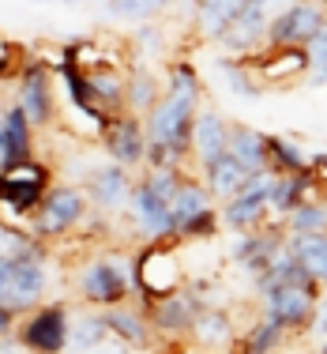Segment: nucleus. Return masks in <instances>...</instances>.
<instances>
[{"label":"nucleus","mask_w":327,"mask_h":354,"mask_svg":"<svg viewBox=\"0 0 327 354\" xmlns=\"http://www.w3.org/2000/svg\"><path fill=\"white\" fill-rule=\"evenodd\" d=\"M204 106V95H184V91H166L155 102V109L143 117L147 140L170 143L173 151L188 162L192 158V129H196V113Z\"/></svg>","instance_id":"1"},{"label":"nucleus","mask_w":327,"mask_h":354,"mask_svg":"<svg viewBox=\"0 0 327 354\" xmlns=\"http://www.w3.org/2000/svg\"><path fill=\"white\" fill-rule=\"evenodd\" d=\"M46 294V249L34 245L19 257H0V306L27 313Z\"/></svg>","instance_id":"2"},{"label":"nucleus","mask_w":327,"mask_h":354,"mask_svg":"<svg viewBox=\"0 0 327 354\" xmlns=\"http://www.w3.org/2000/svg\"><path fill=\"white\" fill-rule=\"evenodd\" d=\"M128 294H136V264L121 252H109V257L90 260L79 272V298L90 306H121Z\"/></svg>","instance_id":"3"},{"label":"nucleus","mask_w":327,"mask_h":354,"mask_svg":"<svg viewBox=\"0 0 327 354\" xmlns=\"http://www.w3.org/2000/svg\"><path fill=\"white\" fill-rule=\"evenodd\" d=\"M49 185H53V174L38 158L8 166L0 170V207H8L12 215H34Z\"/></svg>","instance_id":"4"},{"label":"nucleus","mask_w":327,"mask_h":354,"mask_svg":"<svg viewBox=\"0 0 327 354\" xmlns=\"http://www.w3.org/2000/svg\"><path fill=\"white\" fill-rule=\"evenodd\" d=\"M271 185H275V174L271 170H259V174L248 177V185L237 192V196L222 200L218 218H222L226 230H233V234L259 230V226L271 218Z\"/></svg>","instance_id":"5"},{"label":"nucleus","mask_w":327,"mask_h":354,"mask_svg":"<svg viewBox=\"0 0 327 354\" xmlns=\"http://www.w3.org/2000/svg\"><path fill=\"white\" fill-rule=\"evenodd\" d=\"M90 200L83 192V185H49V192L41 196L34 212V234L38 238H61L72 226L83 223Z\"/></svg>","instance_id":"6"},{"label":"nucleus","mask_w":327,"mask_h":354,"mask_svg":"<svg viewBox=\"0 0 327 354\" xmlns=\"http://www.w3.org/2000/svg\"><path fill=\"white\" fill-rule=\"evenodd\" d=\"M15 102L30 117L34 129H53L57 124V91H53V68L46 61H27L15 80Z\"/></svg>","instance_id":"7"},{"label":"nucleus","mask_w":327,"mask_h":354,"mask_svg":"<svg viewBox=\"0 0 327 354\" xmlns=\"http://www.w3.org/2000/svg\"><path fill=\"white\" fill-rule=\"evenodd\" d=\"M320 283L305 279V283H286V286H275L267 290L264 298V313L275 317L279 324H286V332H305L313 324V313L320 306Z\"/></svg>","instance_id":"8"},{"label":"nucleus","mask_w":327,"mask_h":354,"mask_svg":"<svg viewBox=\"0 0 327 354\" xmlns=\"http://www.w3.org/2000/svg\"><path fill=\"white\" fill-rule=\"evenodd\" d=\"M324 27H327V4H320V0H293V4L271 12L267 46H305Z\"/></svg>","instance_id":"9"},{"label":"nucleus","mask_w":327,"mask_h":354,"mask_svg":"<svg viewBox=\"0 0 327 354\" xmlns=\"http://www.w3.org/2000/svg\"><path fill=\"white\" fill-rule=\"evenodd\" d=\"M173 290H181L177 252L166 245V241H150L136 257V294H143V301H155V298H166Z\"/></svg>","instance_id":"10"},{"label":"nucleus","mask_w":327,"mask_h":354,"mask_svg":"<svg viewBox=\"0 0 327 354\" xmlns=\"http://www.w3.org/2000/svg\"><path fill=\"white\" fill-rule=\"evenodd\" d=\"M102 147H106V158H113V162L128 166V170H139L143 166V155H147V124L139 113H132V109H121V113H113L106 121L102 129Z\"/></svg>","instance_id":"11"},{"label":"nucleus","mask_w":327,"mask_h":354,"mask_svg":"<svg viewBox=\"0 0 327 354\" xmlns=\"http://www.w3.org/2000/svg\"><path fill=\"white\" fill-rule=\"evenodd\" d=\"M68 324L72 317L61 301L41 306L19 324V343L27 347V354H64L68 351Z\"/></svg>","instance_id":"12"},{"label":"nucleus","mask_w":327,"mask_h":354,"mask_svg":"<svg viewBox=\"0 0 327 354\" xmlns=\"http://www.w3.org/2000/svg\"><path fill=\"white\" fill-rule=\"evenodd\" d=\"M267 23H271V8L248 0V4L230 19V27L218 35L215 46H222V53L245 61V57H252V53H259V49L267 46Z\"/></svg>","instance_id":"13"},{"label":"nucleus","mask_w":327,"mask_h":354,"mask_svg":"<svg viewBox=\"0 0 327 354\" xmlns=\"http://www.w3.org/2000/svg\"><path fill=\"white\" fill-rule=\"evenodd\" d=\"M132 170L121 162H98L95 170L83 177V192H87L90 207H98V212H121V207H128V196H132Z\"/></svg>","instance_id":"14"},{"label":"nucleus","mask_w":327,"mask_h":354,"mask_svg":"<svg viewBox=\"0 0 327 354\" xmlns=\"http://www.w3.org/2000/svg\"><path fill=\"white\" fill-rule=\"evenodd\" d=\"M259 87H279V83H293L308 75V57L305 46H264L259 53L245 57Z\"/></svg>","instance_id":"15"},{"label":"nucleus","mask_w":327,"mask_h":354,"mask_svg":"<svg viewBox=\"0 0 327 354\" xmlns=\"http://www.w3.org/2000/svg\"><path fill=\"white\" fill-rule=\"evenodd\" d=\"M128 215H132V223L139 226V234H143L147 241H170V238H177V230H173V215H170V200H162L158 192H150L143 181L132 185Z\"/></svg>","instance_id":"16"},{"label":"nucleus","mask_w":327,"mask_h":354,"mask_svg":"<svg viewBox=\"0 0 327 354\" xmlns=\"http://www.w3.org/2000/svg\"><path fill=\"white\" fill-rule=\"evenodd\" d=\"M150 306V328L155 332H166V335H184L192 332V324H196L199 309H204V298H199V290H173L166 294V298H155L147 301Z\"/></svg>","instance_id":"17"},{"label":"nucleus","mask_w":327,"mask_h":354,"mask_svg":"<svg viewBox=\"0 0 327 354\" xmlns=\"http://www.w3.org/2000/svg\"><path fill=\"white\" fill-rule=\"evenodd\" d=\"M230 132H233V121L222 109L199 106L196 129H192V158H196V166H207L218 155H226L230 151Z\"/></svg>","instance_id":"18"},{"label":"nucleus","mask_w":327,"mask_h":354,"mask_svg":"<svg viewBox=\"0 0 327 354\" xmlns=\"http://www.w3.org/2000/svg\"><path fill=\"white\" fill-rule=\"evenodd\" d=\"M4 143H0V155H4V170L15 162H27V158H34V124H30V117L23 113L19 102L4 106Z\"/></svg>","instance_id":"19"},{"label":"nucleus","mask_w":327,"mask_h":354,"mask_svg":"<svg viewBox=\"0 0 327 354\" xmlns=\"http://www.w3.org/2000/svg\"><path fill=\"white\" fill-rule=\"evenodd\" d=\"M199 177H204V185L211 189L215 200H230V196H237V192L248 185L252 170H248L241 158H233L230 151H226V155H218L215 162L199 166Z\"/></svg>","instance_id":"20"},{"label":"nucleus","mask_w":327,"mask_h":354,"mask_svg":"<svg viewBox=\"0 0 327 354\" xmlns=\"http://www.w3.org/2000/svg\"><path fill=\"white\" fill-rule=\"evenodd\" d=\"M320 185L324 181L313 170H305V174H275V185H271V218H279V223H282V218H286L301 200L313 196Z\"/></svg>","instance_id":"21"},{"label":"nucleus","mask_w":327,"mask_h":354,"mask_svg":"<svg viewBox=\"0 0 327 354\" xmlns=\"http://www.w3.org/2000/svg\"><path fill=\"white\" fill-rule=\"evenodd\" d=\"M162 95H166V83L158 80V75L150 72V68H143V64L128 68V75H124V109H132V113L147 117Z\"/></svg>","instance_id":"22"},{"label":"nucleus","mask_w":327,"mask_h":354,"mask_svg":"<svg viewBox=\"0 0 327 354\" xmlns=\"http://www.w3.org/2000/svg\"><path fill=\"white\" fill-rule=\"evenodd\" d=\"M267 170L271 174H305V170H313V155L293 136L267 132Z\"/></svg>","instance_id":"23"},{"label":"nucleus","mask_w":327,"mask_h":354,"mask_svg":"<svg viewBox=\"0 0 327 354\" xmlns=\"http://www.w3.org/2000/svg\"><path fill=\"white\" fill-rule=\"evenodd\" d=\"M207 207H215V196H211V189L204 185V177H192V174H184V181H181L177 196L170 200L173 230H181V226L188 223V218H196L199 212H207Z\"/></svg>","instance_id":"24"},{"label":"nucleus","mask_w":327,"mask_h":354,"mask_svg":"<svg viewBox=\"0 0 327 354\" xmlns=\"http://www.w3.org/2000/svg\"><path fill=\"white\" fill-rule=\"evenodd\" d=\"M305 279H308V272L301 268V260L293 257V249H290V241H286V245H282V249L271 257V264H267V268L256 275L252 283H256V294L264 298L267 290H275V286H286V283H305ZM313 283H316V279H313Z\"/></svg>","instance_id":"25"},{"label":"nucleus","mask_w":327,"mask_h":354,"mask_svg":"<svg viewBox=\"0 0 327 354\" xmlns=\"http://www.w3.org/2000/svg\"><path fill=\"white\" fill-rule=\"evenodd\" d=\"M290 249L301 260V268L308 272V279H316L320 286H327V230L316 234H290Z\"/></svg>","instance_id":"26"},{"label":"nucleus","mask_w":327,"mask_h":354,"mask_svg":"<svg viewBox=\"0 0 327 354\" xmlns=\"http://www.w3.org/2000/svg\"><path fill=\"white\" fill-rule=\"evenodd\" d=\"M102 317L109 324V335L124 339L128 347H147L150 343V317L139 313V309H124V301H121V306H109Z\"/></svg>","instance_id":"27"},{"label":"nucleus","mask_w":327,"mask_h":354,"mask_svg":"<svg viewBox=\"0 0 327 354\" xmlns=\"http://www.w3.org/2000/svg\"><path fill=\"white\" fill-rule=\"evenodd\" d=\"M230 155L241 158L252 174L267 170V132L252 129V124H233L230 132Z\"/></svg>","instance_id":"28"},{"label":"nucleus","mask_w":327,"mask_h":354,"mask_svg":"<svg viewBox=\"0 0 327 354\" xmlns=\"http://www.w3.org/2000/svg\"><path fill=\"white\" fill-rule=\"evenodd\" d=\"M192 339H196L204 351L230 347V343H233V320H230V313L204 306V309H199V317H196V324H192Z\"/></svg>","instance_id":"29"},{"label":"nucleus","mask_w":327,"mask_h":354,"mask_svg":"<svg viewBox=\"0 0 327 354\" xmlns=\"http://www.w3.org/2000/svg\"><path fill=\"white\" fill-rule=\"evenodd\" d=\"M109 339V324L102 313H87V317H75L68 324V351L72 354H90L98 343Z\"/></svg>","instance_id":"30"},{"label":"nucleus","mask_w":327,"mask_h":354,"mask_svg":"<svg viewBox=\"0 0 327 354\" xmlns=\"http://www.w3.org/2000/svg\"><path fill=\"white\" fill-rule=\"evenodd\" d=\"M286 324H279L275 317H259L252 328H248V335H245V343H241V354H275L286 343Z\"/></svg>","instance_id":"31"},{"label":"nucleus","mask_w":327,"mask_h":354,"mask_svg":"<svg viewBox=\"0 0 327 354\" xmlns=\"http://www.w3.org/2000/svg\"><path fill=\"white\" fill-rule=\"evenodd\" d=\"M218 72H222L226 87H230L233 95H241V98H259L264 95V87H259V80L252 75V68H248V61H241V57L222 53L218 57Z\"/></svg>","instance_id":"32"},{"label":"nucleus","mask_w":327,"mask_h":354,"mask_svg":"<svg viewBox=\"0 0 327 354\" xmlns=\"http://www.w3.org/2000/svg\"><path fill=\"white\" fill-rule=\"evenodd\" d=\"M286 234H316V230H327V207H324V196H308L301 200L293 212L282 218Z\"/></svg>","instance_id":"33"},{"label":"nucleus","mask_w":327,"mask_h":354,"mask_svg":"<svg viewBox=\"0 0 327 354\" xmlns=\"http://www.w3.org/2000/svg\"><path fill=\"white\" fill-rule=\"evenodd\" d=\"M106 15L113 19H128V23H150L166 12V0H106Z\"/></svg>","instance_id":"34"},{"label":"nucleus","mask_w":327,"mask_h":354,"mask_svg":"<svg viewBox=\"0 0 327 354\" xmlns=\"http://www.w3.org/2000/svg\"><path fill=\"white\" fill-rule=\"evenodd\" d=\"M218 226H222V218H218V207H207V212H199L196 218H188V223L177 230V238H215Z\"/></svg>","instance_id":"35"},{"label":"nucleus","mask_w":327,"mask_h":354,"mask_svg":"<svg viewBox=\"0 0 327 354\" xmlns=\"http://www.w3.org/2000/svg\"><path fill=\"white\" fill-rule=\"evenodd\" d=\"M305 57H308V72H327V27L305 41Z\"/></svg>","instance_id":"36"},{"label":"nucleus","mask_w":327,"mask_h":354,"mask_svg":"<svg viewBox=\"0 0 327 354\" xmlns=\"http://www.w3.org/2000/svg\"><path fill=\"white\" fill-rule=\"evenodd\" d=\"M136 46H139V53H150V57L162 49V30L155 27V19L139 23V27H136Z\"/></svg>","instance_id":"37"},{"label":"nucleus","mask_w":327,"mask_h":354,"mask_svg":"<svg viewBox=\"0 0 327 354\" xmlns=\"http://www.w3.org/2000/svg\"><path fill=\"white\" fill-rule=\"evenodd\" d=\"M305 332L313 335L316 347H324V343H327V301L324 298H320V306H316V313H313V324H308Z\"/></svg>","instance_id":"38"},{"label":"nucleus","mask_w":327,"mask_h":354,"mask_svg":"<svg viewBox=\"0 0 327 354\" xmlns=\"http://www.w3.org/2000/svg\"><path fill=\"white\" fill-rule=\"evenodd\" d=\"M132 347H128V343H124V339H117V335H113V339H106V343H98V347L95 351H90V354H128Z\"/></svg>","instance_id":"39"},{"label":"nucleus","mask_w":327,"mask_h":354,"mask_svg":"<svg viewBox=\"0 0 327 354\" xmlns=\"http://www.w3.org/2000/svg\"><path fill=\"white\" fill-rule=\"evenodd\" d=\"M15 328V309H8V306H0V339H4L8 332Z\"/></svg>","instance_id":"40"},{"label":"nucleus","mask_w":327,"mask_h":354,"mask_svg":"<svg viewBox=\"0 0 327 354\" xmlns=\"http://www.w3.org/2000/svg\"><path fill=\"white\" fill-rule=\"evenodd\" d=\"M256 4H264V8H286V4H293V0H256Z\"/></svg>","instance_id":"41"},{"label":"nucleus","mask_w":327,"mask_h":354,"mask_svg":"<svg viewBox=\"0 0 327 354\" xmlns=\"http://www.w3.org/2000/svg\"><path fill=\"white\" fill-rule=\"evenodd\" d=\"M173 354H207V351H199V347H173Z\"/></svg>","instance_id":"42"},{"label":"nucleus","mask_w":327,"mask_h":354,"mask_svg":"<svg viewBox=\"0 0 327 354\" xmlns=\"http://www.w3.org/2000/svg\"><path fill=\"white\" fill-rule=\"evenodd\" d=\"M34 4H75V0H34Z\"/></svg>","instance_id":"43"},{"label":"nucleus","mask_w":327,"mask_h":354,"mask_svg":"<svg viewBox=\"0 0 327 354\" xmlns=\"http://www.w3.org/2000/svg\"><path fill=\"white\" fill-rule=\"evenodd\" d=\"M0 143H4V117H0Z\"/></svg>","instance_id":"44"},{"label":"nucleus","mask_w":327,"mask_h":354,"mask_svg":"<svg viewBox=\"0 0 327 354\" xmlns=\"http://www.w3.org/2000/svg\"><path fill=\"white\" fill-rule=\"evenodd\" d=\"M316 354H327V343H324V347H316Z\"/></svg>","instance_id":"45"},{"label":"nucleus","mask_w":327,"mask_h":354,"mask_svg":"<svg viewBox=\"0 0 327 354\" xmlns=\"http://www.w3.org/2000/svg\"><path fill=\"white\" fill-rule=\"evenodd\" d=\"M320 298H324V301H327V286H324V294H320Z\"/></svg>","instance_id":"46"},{"label":"nucleus","mask_w":327,"mask_h":354,"mask_svg":"<svg viewBox=\"0 0 327 354\" xmlns=\"http://www.w3.org/2000/svg\"><path fill=\"white\" fill-rule=\"evenodd\" d=\"M166 4H170V8H173V4H177V0H166Z\"/></svg>","instance_id":"47"},{"label":"nucleus","mask_w":327,"mask_h":354,"mask_svg":"<svg viewBox=\"0 0 327 354\" xmlns=\"http://www.w3.org/2000/svg\"><path fill=\"white\" fill-rule=\"evenodd\" d=\"M320 4H327V0H320Z\"/></svg>","instance_id":"48"}]
</instances>
